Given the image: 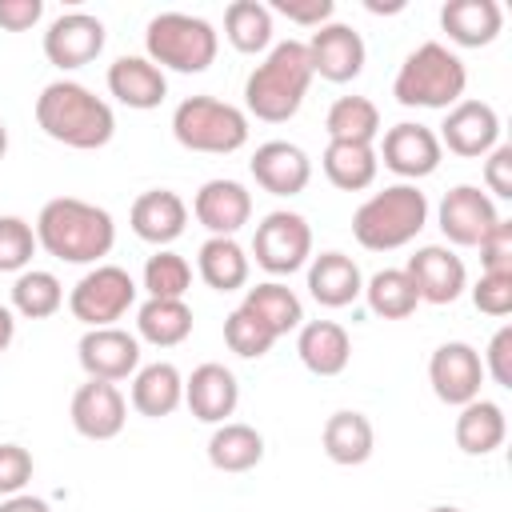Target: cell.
<instances>
[{
	"label": "cell",
	"instance_id": "cell-1",
	"mask_svg": "<svg viewBox=\"0 0 512 512\" xmlns=\"http://www.w3.org/2000/svg\"><path fill=\"white\" fill-rule=\"evenodd\" d=\"M32 228H36V244L64 264H100L116 244L112 212L80 196L48 200Z\"/></svg>",
	"mask_w": 512,
	"mask_h": 512
},
{
	"label": "cell",
	"instance_id": "cell-2",
	"mask_svg": "<svg viewBox=\"0 0 512 512\" xmlns=\"http://www.w3.org/2000/svg\"><path fill=\"white\" fill-rule=\"evenodd\" d=\"M36 124L48 140L80 152H96L116 136L112 104L76 80H52L36 96Z\"/></svg>",
	"mask_w": 512,
	"mask_h": 512
},
{
	"label": "cell",
	"instance_id": "cell-3",
	"mask_svg": "<svg viewBox=\"0 0 512 512\" xmlns=\"http://www.w3.org/2000/svg\"><path fill=\"white\" fill-rule=\"evenodd\" d=\"M312 84L304 40H280L244 80V108L264 124H284L300 112Z\"/></svg>",
	"mask_w": 512,
	"mask_h": 512
},
{
	"label": "cell",
	"instance_id": "cell-4",
	"mask_svg": "<svg viewBox=\"0 0 512 512\" xmlns=\"http://www.w3.org/2000/svg\"><path fill=\"white\" fill-rule=\"evenodd\" d=\"M428 224V196L416 184H388L352 212V236L368 252H392L412 244Z\"/></svg>",
	"mask_w": 512,
	"mask_h": 512
},
{
	"label": "cell",
	"instance_id": "cell-5",
	"mask_svg": "<svg viewBox=\"0 0 512 512\" xmlns=\"http://www.w3.org/2000/svg\"><path fill=\"white\" fill-rule=\"evenodd\" d=\"M464 88H468V68L440 40H428L416 52H408L392 80V96L404 108H444L448 112L452 104L464 100Z\"/></svg>",
	"mask_w": 512,
	"mask_h": 512
},
{
	"label": "cell",
	"instance_id": "cell-6",
	"mask_svg": "<svg viewBox=\"0 0 512 512\" xmlns=\"http://www.w3.org/2000/svg\"><path fill=\"white\" fill-rule=\"evenodd\" d=\"M144 52L148 60L164 72H204L212 68L216 52H220V32L204 20V16H188V12H160L148 20L144 28Z\"/></svg>",
	"mask_w": 512,
	"mask_h": 512
},
{
	"label": "cell",
	"instance_id": "cell-7",
	"mask_svg": "<svg viewBox=\"0 0 512 512\" xmlns=\"http://www.w3.org/2000/svg\"><path fill=\"white\" fill-rule=\"evenodd\" d=\"M172 136L188 152L228 156L248 144V112L216 96H188L172 112Z\"/></svg>",
	"mask_w": 512,
	"mask_h": 512
},
{
	"label": "cell",
	"instance_id": "cell-8",
	"mask_svg": "<svg viewBox=\"0 0 512 512\" xmlns=\"http://www.w3.org/2000/svg\"><path fill=\"white\" fill-rule=\"evenodd\" d=\"M136 304V280L120 264H92L68 292V312L84 328H112Z\"/></svg>",
	"mask_w": 512,
	"mask_h": 512
},
{
	"label": "cell",
	"instance_id": "cell-9",
	"mask_svg": "<svg viewBox=\"0 0 512 512\" xmlns=\"http://www.w3.org/2000/svg\"><path fill=\"white\" fill-rule=\"evenodd\" d=\"M252 256L272 276H292L312 260V228L300 212H268L252 232Z\"/></svg>",
	"mask_w": 512,
	"mask_h": 512
},
{
	"label": "cell",
	"instance_id": "cell-10",
	"mask_svg": "<svg viewBox=\"0 0 512 512\" xmlns=\"http://www.w3.org/2000/svg\"><path fill=\"white\" fill-rule=\"evenodd\" d=\"M376 156H380L384 168L396 172L404 184H416V180H424V176H432V172L440 168L444 148H440V140H436V132H432L428 124L400 120V124H392V128L380 136Z\"/></svg>",
	"mask_w": 512,
	"mask_h": 512
},
{
	"label": "cell",
	"instance_id": "cell-11",
	"mask_svg": "<svg viewBox=\"0 0 512 512\" xmlns=\"http://www.w3.org/2000/svg\"><path fill=\"white\" fill-rule=\"evenodd\" d=\"M500 212H496V200L488 192H480L476 184H456L444 192L440 208H436V224L444 232L448 244L456 248H476L492 228H496Z\"/></svg>",
	"mask_w": 512,
	"mask_h": 512
},
{
	"label": "cell",
	"instance_id": "cell-12",
	"mask_svg": "<svg viewBox=\"0 0 512 512\" xmlns=\"http://www.w3.org/2000/svg\"><path fill=\"white\" fill-rule=\"evenodd\" d=\"M76 360L88 372V380L120 384V380L136 376V368H140V340H136V332H128L120 324L84 328V336L76 344Z\"/></svg>",
	"mask_w": 512,
	"mask_h": 512
},
{
	"label": "cell",
	"instance_id": "cell-13",
	"mask_svg": "<svg viewBox=\"0 0 512 512\" xmlns=\"http://www.w3.org/2000/svg\"><path fill=\"white\" fill-rule=\"evenodd\" d=\"M428 384L436 392L440 404L448 408H464L468 400L480 396V384H484V364H480V352L464 340H448L432 352L428 360Z\"/></svg>",
	"mask_w": 512,
	"mask_h": 512
},
{
	"label": "cell",
	"instance_id": "cell-14",
	"mask_svg": "<svg viewBox=\"0 0 512 512\" xmlns=\"http://www.w3.org/2000/svg\"><path fill=\"white\" fill-rule=\"evenodd\" d=\"M104 40H108V32H104L100 16H92V12H60L44 32V56L60 72H72V68L92 64L104 52Z\"/></svg>",
	"mask_w": 512,
	"mask_h": 512
},
{
	"label": "cell",
	"instance_id": "cell-15",
	"mask_svg": "<svg viewBox=\"0 0 512 512\" xmlns=\"http://www.w3.org/2000/svg\"><path fill=\"white\" fill-rule=\"evenodd\" d=\"M440 148L464 156V160H476V156H488L496 144H500V116L488 100H460L444 112V124L436 132Z\"/></svg>",
	"mask_w": 512,
	"mask_h": 512
},
{
	"label": "cell",
	"instance_id": "cell-16",
	"mask_svg": "<svg viewBox=\"0 0 512 512\" xmlns=\"http://www.w3.org/2000/svg\"><path fill=\"white\" fill-rule=\"evenodd\" d=\"M308 48V64H312V76L328 80V84H348L364 72V40L352 24H336L328 20L324 28L312 32V40H304Z\"/></svg>",
	"mask_w": 512,
	"mask_h": 512
},
{
	"label": "cell",
	"instance_id": "cell-17",
	"mask_svg": "<svg viewBox=\"0 0 512 512\" xmlns=\"http://www.w3.org/2000/svg\"><path fill=\"white\" fill-rule=\"evenodd\" d=\"M404 272H408V280H412V288H416V296L424 304H452L468 288V268H464V260L448 244L416 248L408 256Z\"/></svg>",
	"mask_w": 512,
	"mask_h": 512
},
{
	"label": "cell",
	"instance_id": "cell-18",
	"mask_svg": "<svg viewBox=\"0 0 512 512\" xmlns=\"http://www.w3.org/2000/svg\"><path fill=\"white\" fill-rule=\"evenodd\" d=\"M72 428L84 436V440H112L124 432V420H128V400L116 384L108 380H84L76 392H72Z\"/></svg>",
	"mask_w": 512,
	"mask_h": 512
},
{
	"label": "cell",
	"instance_id": "cell-19",
	"mask_svg": "<svg viewBox=\"0 0 512 512\" xmlns=\"http://www.w3.org/2000/svg\"><path fill=\"white\" fill-rule=\"evenodd\" d=\"M248 168H252V180L272 196H300L312 180L308 152L300 144H288V140H264L252 152Z\"/></svg>",
	"mask_w": 512,
	"mask_h": 512
},
{
	"label": "cell",
	"instance_id": "cell-20",
	"mask_svg": "<svg viewBox=\"0 0 512 512\" xmlns=\"http://www.w3.org/2000/svg\"><path fill=\"white\" fill-rule=\"evenodd\" d=\"M192 216L212 236H236L252 220V192L240 180H224V176L204 180L192 200Z\"/></svg>",
	"mask_w": 512,
	"mask_h": 512
},
{
	"label": "cell",
	"instance_id": "cell-21",
	"mask_svg": "<svg viewBox=\"0 0 512 512\" xmlns=\"http://www.w3.org/2000/svg\"><path fill=\"white\" fill-rule=\"evenodd\" d=\"M128 224H132V232H136L144 244L168 248L172 240L184 236L188 204H184V196L172 192V188H148V192H140V196L132 200Z\"/></svg>",
	"mask_w": 512,
	"mask_h": 512
},
{
	"label": "cell",
	"instance_id": "cell-22",
	"mask_svg": "<svg viewBox=\"0 0 512 512\" xmlns=\"http://www.w3.org/2000/svg\"><path fill=\"white\" fill-rule=\"evenodd\" d=\"M184 404L200 424H224L240 404V384H236L232 368H224L216 360L192 368V376L184 380Z\"/></svg>",
	"mask_w": 512,
	"mask_h": 512
},
{
	"label": "cell",
	"instance_id": "cell-23",
	"mask_svg": "<svg viewBox=\"0 0 512 512\" xmlns=\"http://www.w3.org/2000/svg\"><path fill=\"white\" fill-rule=\"evenodd\" d=\"M108 92L136 112L160 108L168 96V76L148 60V56H116L108 64Z\"/></svg>",
	"mask_w": 512,
	"mask_h": 512
},
{
	"label": "cell",
	"instance_id": "cell-24",
	"mask_svg": "<svg viewBox=\"0 0 512 512\" xmlns=\"http://www.w3.org/2000/svg\"><path fill=\"white\" fill-rule=\"evenodd\" d=\"M296 356L312 376H340L352 360L348 328L336 320H308L296 328Z\"/></svg>",
	"mask_w": 512,
	"mask_h": 512
},
{
	"label": "cell",
	"instance_id": "cell-25",
	"mask_svg": "<svg viewBox=\"0 0 512 512\" xmlns=\"http://www.w3.org/2000/svg\"><path fill=\"white\" fill-rule=\"evenodd\" d=\"M308 292L320 308H348L356 296H364L360 264L344 252H320L308 264Z\"/></svg>",
	"mask_w": 512,
	"mask_h": 512
},
{
	"label": "cell",
	"instance_id": "cell-26",
	"mask_svg": "<svg viewBox=\"0 0 512 512\" xmlns=\"http://www.w3.org/2000/svg\"><path fill=\"white\" fill-rule=\"evenodd\" d=\"M440 28L460 48H484L504 28V8L496 0H448L440 8Z\"/></svg>",
	"mask_w": 512,
	"mask_h": 512
},
{
	"label": "cell",
	"instance_id": "cell-27",
	"mask_svg": "<svg viewBox=\"0 0 512 512\" xmlns=\"http://www.w3.org/2000/svg\"><path fill=\"white\" fill-rule=\"evenodd\" d=\"M320 444H324V456L332 464H344V468H356L372 456L376 448V432H372V420L356 408H340L324 420V432H320Z\"/></svg>",
	"mask_w": 512,
	"mask_h": 512
},
{
	"label": "cell",
	"instance_id": "cell-28",
	"mask_svg": "<svg viewBox=\"0 0 512 512\" xmlns=\"http://www.w3.org/2000/svg\"><path fill=\"white\" fill-rule=\"evenodd\" d=\"M180 404H184V376H180L176 364L156 360V364L136 368V376H132V408L140 416L160 420V416H172Z\"/></svg>",
	"mask_w": 512,
	"mask_h": 512
},
{
	"label": "cell",
	"instance_id": "cell-29",
	"mask_svg": "<svg viewBox=\"0 0 512 512\" xmlns=\"http://www.w3.org/2000/svg\"><path fill=\"white\" fill-rule=\"evenodd\" d=\"M452 436H456V448H460L464 456H488V452H496V448L504 444V436H508V416H504V408H500L496 400L476 396V400H468V404L460 408Z\"/></svg>",
	"mask_w": 512,
	"mask_h": 512
},
{
	"label": "cell",
	"instance_id": "cell-30",
	"mask_svg": "<svg viewBox=\"0 0 512 512\" xmlns=\"http://www.w3.org/2000/svg\"><path fill=\"white\" fill-rule=\"evenodd\" d=\"M196 272L212 292H236L248 284L252 256L236 244V236H208L196 252Z\"/></svg>",
	"mask_w": 512,
	"mask_h": 512
},
{
	"label": "cell",
	"instance_id": "cell-31",
	"mask_svg": "<svg viewBox=\"0 0 512 512\" xmlns=\"http://www.w3.org/2000/svg\"><path fill=\"white\" fill-rule=\"evenodd\" d=\"M264 460V436L244 420H224L208 436V464L216 472H248Z\"/></svg>",
	"mask_w": 512,
	"mask_h": 512
},
{
	"label": "cell",
	"instance_id": "cell-32",
	"mask_svg": "<svg viewBox=\"0 0 512 512\" xmlns=\"http://www.w3.org/2000/svg\"><path fill=\"white\" fill-rule=\"evenodd\" d=\"M320 168L340 192H364V188H372V180L380 172V156H376V144L328 140V148L320 156Z\"/></svg>",
	"mask_w": 512,
	"mask_h": 512
},
{
	"label": "cell",
	"instance_id": "cell-33",
	"mask_svg": "<svg viewBox=\"0 0 512 512\" xmlns=\"http://www.w3.org/2000/svg\"><path fill=\"white\" fill-rule=\"evenodd\" d=\"M192 336V308L188 300H144L136 308V340L156 348H176Z\"/></svg>",
	"mask_w": 512,
	"mask_h": 512
},
{
	"label": "cell",
	"instance_id": "cell-34",
	"mask_svg": "<svg viewBox=\"0 0 512 512\" xmlns=\"http://www.w3.org/2000/svg\"><path fill=\"white\" fill-rule=\"evenodd\" d=\"M240 308H248L256 320H264V324L276 332V340L288 336V332H296V328L304 324V304H300V296H296L288 284H280V280H264V284L248 288Z\"/></svg>",
	"mask_w": 512,
	"mask_h": 512
},
{
	"label": "cell",
	"instance_id": "cell-35",
	"mask_svg": "<svg viewBox=\"0 0 512 512\" xmlns=\"http://www.w3.org/2000/svg\"><path fill=\"white\" fill-rule=\"evenodd\" d=\"M272 12L268 4L260 0H232L224 8V36L236 52L244 56H256V52H268L272 48Z\"/></svg>",
	"mask_w": 512,
	"mask_h": 512
},
{
	"label": "cell",
	"instance_id": "cell-36",
	"mask_svg": "<svg viewBox=\"0 0 512 512\" xmlns=\"http://www.w3.org/2000/svg\"><path fill=\"white\" fill-rule=\"evenodd\" d=\"M324 132H328V140H344V144H376L380 140V108L368 96H340V100H332V108L324 116Z\"/></svg>",
	"mask_w": 512,
	"mask_h": 512
},
{
	"label": "cell",
	"instance_id": "cell-37",
	"mask_svg": "<svg viewBox=\"0 0 512 512\" xmlns=\"http://www.w3.org/2000/svg\"><path fill=\"white\" fill-rule=\"evenodd\" d=\"M64 308V284L48 268H24L12 284V312L24 320H48Z\"/></svg>",
	"mask_w": 512,
	"mask_h": 512
},
{
	"label": "cell",
	"instance_id": "cell-38",
	"mask_svg": "<svg viewBox=\"0 0 512 512\" xmlns=\"http://www.w3.org/2000/svg\"><path fill=\"white\" fill-rule=\"evenodd\" d=\"M364 300H368V308H372L376 316H384V320H404V316H412L416 304H420V296H416V288H412V280H408L404 268H380V272L364 284Z\"/></svg>",
	"mask_w": 512,
	"mask_h": 512
},
{
	"label": "cell",
	"instance_id": "cell-39",
	"mask_svg": "<svg viewBox=\"0 0 512 512\" xmlns=\"http://www.w3.org/2000/svg\"><path fill=\"white\" fill-rule=\"evenodd\" d=\"M188 288H192V264L172 248H156L144 264V292L152 300H184Z\"/></svg>",
	"mask_w": 512,
	"mask_h": 512
},
{
	"label": "cell",
	"instance_id": "cell-40",
	"mask_svg": "<svg viewBox=\"0 0 512 512\" xmlns=\"http://www.w3.org/2000/svg\"><path fill=\"white\" fill-rule=\"evenodd\" d=\"M224 344H228L236 356H244V360H260V356L272 352L276 332H272L264 320H256L248 308H232V312L224 316Z\"/></svg>",
	"mask_w": 512,
	"mask_h": 512
},
{
	"label": "cell",
	"instance_id": "cell-41",
	"mask_svg": "<svg viewBox=\"0 0 512 512\" xmlns=\"http://www.w3.org/2000/svg\"><path fill=\"white\" fill-rule=\"evenodd\" d=\"M36 252V228L24 216H0V272H24Z\"/></svg>",
	"mask_w": 512,
	"mask_h": 512
},
{
	"label": "cell",
	"instance_id": "cell-42",
	"mask_svg": "<svg viewBox=\"0 0 512 512\" xmlns=\"http://www.w3.org/2000/svg\"><path fill=\"white\" fill-rule=\"evenodd\" d=\"M480 248V264L484 272H496V276H512V220H496V228L476 244Z\"/></svg>",
	"mask_w": 512,
	"mask_h": 512
},
{
	"label": "cell",
	"instance_id": "cell-43",
	"mask_svg": "<svg viewBox=\"0 0 512 512\" xmlns=\"http://www.w3.org/2000/svg\"><path fill=\"white\" fill-rule=\"evenodd\" d=\"M472 304L484 316H508L512 312V276L480 272V280L472 284Z\"/></svg>",
	"mask_w": 512,
	"mask_h": 512
},
{
	"label": "cell",
	"instance_id": "cell-44",
	"mask_svg": "<svg viewBox=\"0 0 512 512\" xmlns=\"http://www.w3.org/2000/svg\"><path fill=\"white\" fill-rule=\"evenodd\" d=\"M32 452L20 444H0V496H16L24 492V484L32 480Z\"/></svg>",
	"mask_w": 512,
	"mask_h": 512
},
{
	"label": "cell",
	"instance_id": "cell-45",
	"mask_svg": "<svg viewBox=\"0 0 512 512\" xmlns=\"http://www.w3.org/2000/svg\"><path fill=\"white\" fill-rule=\"evenodd\" d=\"M268 12H280L284 20L304 24V28H324V24L332 20L336 4H332V0H272Z\"/></svg>",
	"mask_w": 512,
	"mask_h": 512
},
{
	"label": "cell",
	"instance_id": "cell-46",
	"mask_svg": "<svg viewBox=\"0 0 512 512\" xmlns=\"http://www.w3.org/2000/svg\"><path fill=\"white\" fill-rule=\"evenodd\" d=\"M480 364H484V376H492L500 388H512V324L496 328Z\"/></svg>",
	"mask_w": 512,
	"mask_h": 512
},
{
	"label": "cell",
	"instance_id": "cell-47",
	"mask_svg": "<svg viewBox=\"0 0 512 512\" xmlns=\"http://www.w3.org/2000/svg\"><path fill=\"white\" fill-rule=\"evenodd\" d=\"M484 188L496 200H512V144H496L484 156Z\"/></svg>",
	"mask_w": 512,
	"mask_h": 512
},
{
	"label": "cell",
	"instance_id": "cell-48",
	"mask_svg": "<svg viewBox=\"0 0 512 512\" xmlns=\"http://www.w3.org/2000/svg\"><path fill=\"white\" fill-rule=\"evenodd\" d=\"M40 16H44L40 0H0V28L8 32H28L40 24Z\"/></svg>",
	"mask_w": 512,
	"mask_h": 512
},
{
	"label": "cell",
	"instance_id": "cell-49",
	"mask_svg": "<svg viewBox=\"0 0 512 512\" xmlns=\"http://www.w3.org/2000/svg\"><path fill=\"white\" fill-rule=\"evenodd\" d=\"M0 512H52V504H48V500H40V496L16 492V496H4Z\"/></svg>",
	"mask_w": 512,
	"mask_h": 512
},
{
	"label": "cell",
	"instance_id": "cell-50",
	"mask_svg": "<svg viewBox=\"0 0 512 512\" xmlns=\"http://www.w3.org/2000/svg\"><path fill=\"white\" fill-rule=\"evenodd\" d=\"M12 340H16V312L0 304V352H8Z\"/></svg>",
	"mask_w": 512,
	"mask_h": 512
},
{
	"label": "cell",
	"instance_id": "cell-51",
	"mask_svg": "<svg viewBox=\"0 0 512 512\" xmlns=\"http://www.w3.org/2000/svg\"><path fill=\"white\" fill-rule=\"evenodd\" d=\"M4 152H8V124L0 120V160H4Z\"/></svg>",
	"mask_w": 512,
	"mask_h": 512
},
{
	"label": "cell",
	"instance_id": "cell-52",
	"mask_svg": "<svg viewBox=\"0 0 512 512\" xmlns=\"http://www.w3.org/2000/svg\"><path fill=\"white\" fill-rule=\"evenodd\" d=\"M428 512H464V508H456V504H436V508H428Z\"/></svg>",
	"mask_w": 512,
	"mask_h": 512
}]
</instances>
